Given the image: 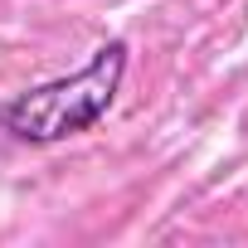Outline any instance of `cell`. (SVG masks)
<instances>
[{
	"instance_id": "6da1fadb",
	"label": "cell",
	"mask_w": 248,
	"mask_h": 248,
	"mask_svg": "<svg viewBox=\"0 0 248 248\" xmlns=\"http://www.w3.org/2000/svg\"><path fill=\"white\" fill-rule=\"evenodd\" d=\"M122 78H127V44L107 39L102 49H93V59L73 78H54V83L5 97L0 102V132H10L15 141H30V146L68 141L107 117V107L122 93Z\"/></svg>"
}]
</instances>
